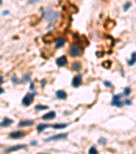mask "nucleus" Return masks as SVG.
<instances>
[{
  "mask_svg": "<svg viewBox=\"0 0 136 154\" xmlns=\"http://www.w3.org/2000/svg\"><path fill=\"white\" fill-rule=\"evenodd\" d=\"M69 53H71V56L79 57V56H82V53H83V48L75 42V44H72L71 48H69Z\"/></svg>",
  "mask_w": 136,
  "mask_h": 154,
  "instance_id": "1",
  "label": "nucleus"
},
{
  "mask_svg": "<svg viewBox=\"0 0 136 154\" xmlns=\"http://www.w3.org/2000/svg\"><path fill=\"white\" fill-rule=\"evenodd\" d=\"M42 12H44V18L46 21H49L50 23L55 22L59 18V12H53V10H44Z\"/></svg>",
  "mask_w": 136,
  "mask_h": 154,
  "instance_id": "2",
  "label": "nucleus"
},
{
  "mask_svg": "<svg viewBox=\"0 0 136 154\" xmlns=\"http://www.w3.org/2000/svg\"><path fill=\"white\" fill-rule=\"evenodd\" d=\"M121 97H123V96H121V94H116V96H113V100H112V105H113V107H123V105H124V101H121Z\"/></svg>",
  "mask_w": 136,
  "mask_h": 154,
  "instance_id": "3",
  "label": "nucleus"
},
{
  "mask_svg": "<svg viewBox=\"0 0 136 154\" xmlns=\"http://www.w3.org/2000/svg\"><path fill=\"white\" fill-rule=\"evenodd\" d=\"M33 100H34V93H30V94H26L23 100H22V105H25V107H29V105H32Z\"/></svg>",
  "mask_w": 136,
  "mask_h": 154,
  "instance_id": "4",
  "label": "nucleus"
},
{
  "mask_svg": "<svg viewBox=\"0 0 136 154\" xmlns=\"http://www.w3.org/2000/svg\"><path fill=\"white\" fill-rule=\"evenodd\" d=\"M68 136L67 132L63 134H57V135H53V136H49V138L45 139V142H52V140H60V139H65Z\"/></svg>",
  "mask_w": 136,
  "mask_h": 154,
  "instance_id": "5",
  "label": "nucleus"
},
{
  "mask_svg": "<svg viewBox=\"0 0 136 154\" xmlns=\"http://www.w3.org/2000/svg\"><path fill=\"white\" fill-rule=\"evenodd\" d=\"M26 145H16V146H11V147H7L4 150V153H12V151H18V150H23L26 149Z\"/></svg>",
  "mask_w": 136,
  "mask_h": 154,
  "instance_id": "6",
  "label": "nucleus"
},
{
  "mask_svg": "<svg viewBox=\"0 0 136 154\" xmlns=\"http://www.w3.org/2000/svg\"><path fill=\"white\" fill-rule=\"evenodd\" d=\"M25 135H26L25 131H12V132H10V138L11 139H21V138H23Z\"/></svg>",
  "mask_w": 136,
  "mask_h": 154,
  "instance_id": "7",
  "label": "nucleus"
},
{
  "mask_svg": "<svg viewBox=\"0 0 136 154\" xmlns=\"http://www.w3.org/2000/svg\"><path fill=\"white\" fill-rule=\"evenodd\" d=\"M80 85H82V75L78 74V75H75L72 79V86L73 88H79Z\"/></svg>",
  "mask_w": 136,
  "mask_h": 154,
  "instance_id": "8",
  "label": "nucleus"
},
{
  "mask_svg": "<svg viewBox=\"0 0 136 154\" xmlns=\"http://www.w3.org/2000/svg\"><path fill=\"white\" fill-rule=\"evenodd\" d=\"M67 63H68V60H67V57H65V56L59 57L57 60H56V64H57L59 67H64V66H67Z\"/></svg>",
  "mask_w": 136,
  "mask_h": 154,
  "instance_id": "9",
  "label": "nucleus"
},
{
  "mask_svg": "<svg viewBox=\"0 0 136 154\" xmlns=\"http://www.w3.org/2000/svg\"><path fill=\"white\" fill-rule=\"evenodd\" d=\"M55 117H56V112H55V111H50V112H48L46 115L42 116V120H53Z\"/></svg>",
  "mask_w": 136,
  "mask_h": 154,
  "instance_id": "10",
  "label": "nucleus"
},
{
  "mask_svg": "<svg viewBox=\"0 0 136 154\" xmlns=\"http://www.w3.org/2000/svg\"><path fill=\"white\" fill-rule=\"evenodd\" d=\"M34 124V120H22V121H19V127H30V126H33Z\"/></svg>",
  "mask_w": 136,
  "mask_h": 154,
  "instance_id": "11",
  "label": "nucleus"
},
{
  "mask_svg": "<svg viewBox=\"0 0 136 154\" xmlns=\"http://www.w3.org/2000/svg\"><path fill=\"white\" fill-rule=\"evenodd\" d=\"M56 97H57L59 100H65V98H67V93L64 92V90H57V92H56Z\"/></svg>",
  "mask_w": 136,
  "mask_h": 154,
  "instance_id": "12",
  "label": "nucleus"
},
{
  "mask_svg": "<svg viewBox=\"0 0 136 154\" xmlns=\"http://www.w3.org/2000/svg\"><path fill=\"white\" fill-rule=\"evenodd\" d=\"M68 124L67 123H61V124H59V123H56V124H52L50 127L52 128H55V130H63V128H65Z\"/></svg>",
  "mask_w": 136,
  "mask_h": 154,
  "instance_id": "13",
  "label": "nucleus"
},
{
  "mask_svg": "<svg viewBox=\"0 0 136 154\" xmlns=\"http://www.w3.org/2000/svg\"><path fill=\"white\" fill-rule=\"evenodd\" d=\"M12 124V120L10 117H4L3 119V121H1V127H8Z\"/></svg>",
  "mask_w": 136,
  "mask_h": 154,
  "instance_id": "14",
  "label": "nucleus"
},
{
  "mask_svg": "<svg viewBox=\"0 0 136 154\" xmlns=\"http://www.w3.org/2000/svg\"><path fill=\"white\" fill-rule=\"evenodd\" d=\"M50 126L49 124H46V123H44V124H38V127H37V131L38 132H42L44 130H46V128H49Z\"/></svg>",
  "mask_w": 136,
  "mask_h": 154,
  "instance_id": "15",
  "label": "nucleus"
},
{
  "mask_svg": "<svg viewBox=\"0 0 136 154\" xmlns=\"http://www.w3.org/2000/svg\"><path fill=\"white\" fill-rule=\"evenodd\" d=\"M64 42H65L64 38H57V40L55 41V46H56V48H61V46L64 45Z\"/></svg>",
  "mask_w": 136,
  "mask_h": 154,
  "instance_id": "16",
  "label": "nucleus"
},
{
  "mask_svg": "<svg viewBox=\"0 0 136 154\" xmlns=\"http://www.w3.org/2000/svg\"><path fill=\"white\" fill-rule=\"evenodd\" d=\"M135 63H136V52H133L132 56H131V60L128 62V66H133Z\"/></svg>",
  "mask_w": 136,
  "mask_h": 154,
  "instance_id": "17",
  "label": "nucleus"
},
{
  "mask_svg": "<svg viewBox=\"0 0 136 154\" xmlns=\"http://www.w3.org/2000/svg\"><path fill=\"white\" fill-rule=\"evenodd\" d=\"M72 68L73 70H75V71H79V70H80V68H82V64H80V63H73L72 64Z\"/></svg>",
  "mask_w": 136,
  "mask_h": 154,
  "instance_id": "18",
  "label": "nucleus"
},
{
  "mask_svg": "<svg viewBox=\"0 0 136 154\" xmlns=\"http://www.w3.org/2000/svg\"><path fill=\"white\" fill-rule=\"evenodd\" d=\"M89 154H98V151H97V147L91 146V147L89 149Z\"/></svg>",
  "mask_w": 136,
  "mask_h": 154,
  "instance_id": "19",
  "label": "nucleus"
},
{
  "mask_svg": "<svg viewBox=\"0 0 136 154\" xmlns=\"http://www.w3.org/2000/svg\"><path fill=\"white\" fill-rule=\"evenodd\" d=\"M42 109H49L46 105H37L36 107V111H42Z\"/></svg>",
  "mask_w": 136,
  "mask_h": 154,
  "instance_id": "20",
  "label": "nucleus"
},
{
  "mask_svg": "<svg viewBox=\"0 0 136 154\" xmlns=\"http://www.w3.org/2000/svg\"><path fill=\"white\" fill-rule=\"evenodd\" d=\"M129 94H131V89L127 88L125 90H124V96H129Z\"/></svg>",
  "mask_w": 136,
  "mask_h": 154,
  "instance_id": "21",
  "label": "nucleus"
},
{
  "mask_svg": "<svg viewBox=\"0 0 136 154\" xmlns=\"http://www.w3.org/2000/svg\"><path fill=\"white\" fill-rule=\"evenodd\" d=\"M129 7H131V3H127V4H124V11L129 10Z\"/></svg>",
  "mask_w": 136,
  "mask_h": 154,
  "instance_id": "22",
  "label": "nucleus"
},
{
  "mask_svg": "<svg viewBox=\"0 0 136 154\" xmlns=\"http://www.w3.org/2000/svg\"><path fill=\"white\" fill-rule=\"evenodd\" d=\"M100 143L101 145H105V143H106V140H105L104 138H100Z\"/></svg>",
  "mask_w": 136,
  "mask_h": 154,
  "instance_id": "23",
  "label": "nucleus"
},
{
  "mask_svg": "<svg viewBox=\"0 0 136 154\" xmlns=\"http://www.w3.org/2000/svg\"><path fill=\"white\" fill-rule=\"evenodd\" d=\"M29 3H30V4H34V3H37V0H29Z\"/></svg>",
  "mask_w": 136,
  "mask_h": 154,
  "instance_id": "24",
  "label": "nucleus"
},
{
  "mask_svg": "<svg viewBox=\"0 0 136 154\" xmlns=\"http://www.w3.org/2000/svg\"><path fill=\"white\" fill-rule=\"evenodd\" d=\"M23 81H30V78H29V75H26V77L23 78Z\"/></svg>",
  "mask_w": 136,
  "mask_h": 154,
  "instance_id": "25",
  "label": "nucleus"
},
{
  "mask_svg": "<svg viewBox=\"0 0 136 154\" xmlns=\"http://www.w3.org/2000/svg\"><path fill=\"white\" fill-rule=\"evenodd\" d=\"M105 86H110V82H108V81H105Z\"/></svg>",
  "mask_w": 136,
  "mask_h": 154,
  "instance_id": "26",
  "label": "nucleus"
}]
</instances>
